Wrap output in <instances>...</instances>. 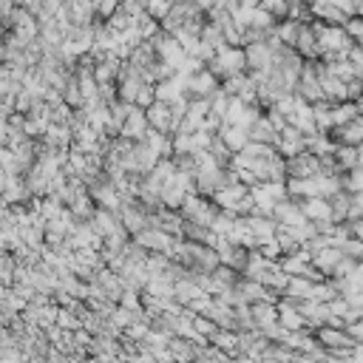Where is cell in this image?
Masks as SVG:
<instances>
[{
    "label": "cell",
    "instance_id": "6da1fadb",
    "mask_svg": "<svg viewBox=\"0 0 363 363\" xmlns=\"http://www.w3.org/2000/svg\"><path fill=\"white\" fill-rule=\"evenodd\" d=\"M219 204L204 196H187L185 207H182V219L190 225H202V227H213V222L219 219Z\"/></svg>",
    "mask_w": 363,
    "mask_h": 363
},
{
    "label": "cell",
    "instance_id": "7a4b0ae2",
    "mask_svg": "<svg viewBox=\"0 0 363 363\" xmlns=\"http://www.w3.org/2000/svg\"><path fill=\"white\" fill-rule=\"evenodd\" d=\"M219 88H222V80L207 68L199 71L196 77H187V97L190 100H210Z\"/></svg>",
    "mask_w": 363,
    "mask_h": 363
},
{
    "label": "cell",
    "instance_id": "3957f363",
    "mask_svg": "<svg viewBox=\"0 0 363 363\" xmlns=\"http://www.w3.org/2000/svg\"><path fill=\"white\" fill-rule=\"evenodd\" d=\"M324 171H321V159L315 157V154H301V157H296V159H286V176L289 179H315V176H321Z\"/></svg>",
    "mask_w": 363,
    "mask_h": 363
},
{
    "label": "cell",
    "instance_id": "277c9868",
    "mask_svg": "<svg viewBox=\"0 0 363 363\" xmlns=\"http://www.w3.org/2000/svg\"><path fill=\"white\" fill-rule=\"evenodd\" d=\"M275 151H278L284 159H296V157L307 154V136H304L298 128H293V125H289V128H286V131L278 136Z\"/></svg>",
    "mask_w": 363,
    "mask_h": 363
},
{
    "label": "cell",
    "instance_id": "5b68a950",
    "mask_svg": "<svg viewBox=\"0 0 363 363\" xmlns=\"http://www.w3.org/2000/svg\"><path fill=\"white\" fill-rule=\"evenodd\" d=\"M119 219H122V227H125L131 236H139L142 230H148V227H151V216L142 210V204H139V202L125 204V207H122V213H119Z\"/></svg>",
    "mask_w": 363,
    "mask_h": 363
},
{
    "label": "cell",
    "instance_id": "8992f818",
    "mask_svg": "<svg viewBox=\"0 0 363 363\" xmlns=\"http://www.w3.org/2000/svg\"><path fill=\"white\" fill-rule=\"evenodd\" d=\"M65 9H68V20L74 23L77 29H88V26H97L100 23L97 4H86V0H68Z\"/></svg>",
    "mask_w": 363,
    "mask_h": 363
},
{
    "label": "cell",
    "instance_id": "52a82bcc",
    "mask_svg": "<svg viewBox=\"0 0 363 363\" xmlns=\"http://www.w3.org/2000/svg\"><path fill=\"white\" fill-rule=\"evenodd\" d=\"M133 242L142 247V250H148V253H165L173 247L176 239H171L168 233H162L159 227H148V230H142L139 236H133Z\"/></svg>",
    "mask_w": 363,
    "mask_h": 363
},
{
    "label": "cell",
    "instance_id": "ba28073f",
    "mask_svg": "<svg viewBox=\"0 0 363 363\" xmlns=\"http://www.w3.org/2000/svg\"><path fill=\"white\" fill-rule=\"evenodd\" d=\"M272 219H275L278 225H284V227H304V225H310L307 216H304V210H301V202H293V199L281 202V204L275 207V213H272Z\"/></svg>",
    "mask_w": 363,
    "mask_h": 363
},
{
    "label": "cell",
    "instance_id": "9c48e42d",
    "mask_svg": "<svg viewBox=\"0 0 363 363\" xmlns=\"http://www.w3.org/2000/svg\"><path fill=\"white\" fill-rule=\"evenodd\" d=\"M315 338H318V343H321L326 352H332V349H355V346H357V341H352V335H349L346 329L321 326V329L315 332Z\"/></svg>",
    "mask_w": 363,
    "mask_h": 363
},
{
    "label": "cell",
    "instance_id": "30bf717a",
    "mask_svg": "<svg viewBox=\"0 0 363 363\" xmlns=\"http://www.w3.org/2000/svg\"><path fill=\"white\" fill-rule=\"evenodd\" d=\"M247 196H250V187L239 182V185H227V187H222L219 193L213 196V202L219 204V210H227V213H233V210H236V207H239V204H242Z\"/></svg>",
    "mask_w": 363,
    "mask_h": 363
},
{
    "label": "cell",
    "instance_id": "8fae6325",
    "mask_svg": "<svg viewBox=\"0 0 363 363\" xmlns=\"http://www.w3.org/2000/svg\"><path fill=\"white\" fill-rule=\"evenodd\" d=\"M278 324L286 329V332H301V329H307V321H304V315L298 312V307H296V301H286V298H281V304H278Z\"/></svg>",
    "mask_w": 363,
    "mask_h": 363
},
{
    "label": "cell",
    "instance_id": "7c38bea8",
    "mask_svg": "<svg viewBox=\"0 0 363 363\" xmlns=\"http://www.w3.org/2000/svg\"><path fill=\"white\" fill-rule=\"evenodd\" d=\"M301 210L307 216V222H312V225L332 222V202L329 199H301Z\"/></svg>",
    "mask_w": 363,
    "mask_h": 363
},
{
    "label": "cell",
    "instance_id": "4fadbf2b",
    "mask_svg": "<svg viewBox=\"0 0 363 363\" xmlns=\"http://www.w3.org/2000/svg\"><path fill=\"white\" fill-rule=\"evenodd\" d=\"M145 114H148V122H151V128H154V131L173 136V111H171V105H165V103H154Z\"/></svg>",
    "mask_w": 363,
    "mask_h": 363
},
{
    "label": "cell",
    "instance_id": "5bb4252c",
    "mask_svg": "<svg viewBox=\"0 0 363 363\" xmlns=\"http://www.w3.org/2000/svg\"><path fill=\"white\" fill-rule=\"evenodd\" d=\"M247 51V65L250 71H270L272 68V46L270 43H253L244 48Z\"/></svg>",
    "mask_w": 363,
    "mask_h": 363
},
{
    "label": "cell",
    "instance_id": "9a60e30c",
    "mask_svg": "<svg viewBox=\"0 0 363 363\" xmlns=\"http://www.w3.org/2000/svg\"><path fill=\"white\" fill-rule=\"evenodd\" d=\"M219 136L225 139V145L230 148V154H233V157L244 154V151H247V145H250V131H244V128H236V125H222Z\"/></svg>",
    "mask_w": 363,
    "mask_h": 363
},
{
    "label": "cell",
    "instance_id": "2e32d148",
    "mask_svg": "<svg viewBox=\"0 0 363 363\" xmlns=\"http://www.w3.org/2000/svg\"><path fill=\"white\" fill-rule=\"evenodd\" d=\"M91 227L97 230V236L108 239V236H114V233L122 227V219H119V213H111V210H103V207H97L94 219H91Z\"/></svg>",
    "mask_w": 363,
    "mask_h": 363
},
{
    "label": "cell",
    "instance_id": "e0dca14e",
    "mask_svg": "<svg viewBox=\"0 0 363 363\" xmlns=\"http://www.w3.org/2000/svg\"><path fill=\"white\" fill-rule=\"evenodd\" d=\"M310 9H312V18L326 23V26H343L346 29V23H349V18L341 12L338 4H310Z\"/></svg>",
    "mask_w": 363,
    "mask_h": 363
},
{
    "label": "cell",
    "instance_id": "ac0fdd59",
    "mask_svg": "<svg viewBox=\"0 0 363 363\" xmlns=\"http://www.w3.org/2000/svg\"><path fill=\"white\" fill-rule=\"evenodd\" d=\"M289 125L293 128H298L304 136H312V133H321L318 131V122H315V111H312V105L310 103H298V111H296V117L289 119Z\"/></svg>",
    "mask_w": 363,
    "mask_h": 363
},
{
    "label": "cell",
    "instance_id": "d6986e66",
    "mask_svg": "<svg viewBox=\"0 0 363 363\" xmlns=\"http://www.w3.org/2000/svg\"><path fill=\"white\" fill-rule=\"evenodd\" d=\"M168 352H171V357L176 363H196L199 355H202V346H196L193 341H185V338H173Z\"/></svg>",
    "mask_w": 363,
    "mask_h": 363
},
{
    "label": "cell",
    "instance_id": "ffe728a7",
    "mask_svg": "<svg viewBox=\"0 0 363 363\" xmlns=\"http://www.w3.org/2000/svg\"><path fill=\"white\" fill-rule=\"evenodd\" d=\"M145 145H148V148L159 157V162L173 159V136L159 133V131H154V128H151V133H148V139H145Z\"/></svg>",
    "mask_w": 363,
    "mask_h": 363
},
{
    "label": "cell",
    "instance_id": "44dd1931",
    "mask_svg": "<svg viewBox=\"0 0 363 363\" xmlns=\"http://www.w3.org/2000/svg\"><path fill=\"white\" fill-rule=\"evenodd\" d=\"M253 318H256V326L258 332H267V329H275L278 326V307L272 304H253Z\"/></svg>",
    "mask_w": 363,
    "mask_h": 363
},
{
    "label": "cell",
    "instance_id": "7402d4cb",
    "mask_svg": "<svg viewBox=\"0 0 363 363\" xmlns=\"http://www.w3.org/2000/svg\"><path fill=\"white\" fill-rule=\"evenodd\" d=\"M278 131L270 125V119L267 117H261L253 128H250V142H258V145H272V148H275V145H278Z\"/></svg>",
    "mask_w": 363,
    "mask_h": 363
},
{
    "label": "cell",
    "instance_id": "603a6c76",
    "mask_svg": "<svg viewBox=\"0 0 363 363\" xmlns=\"http://www.w3.org/2000/svg\"><path fill=\"white\" fill-rule=\"evenodd\" d=\"M202 296H207V293H204V289H202L196 281H190V278L176 281V301H179L182 307H190V304L199 301Z\"/></svg>",
    "mask_w": 363,
    "mask_h": 363
},
{
    "label": "cell",
    "instance_id": "cb8c5ba5",
    "mask_svg": "<svg viewBox=\"0 0 363 363\" xmlns=\"http://www.w3.org/2000/svg\"><path fill=\"white\" fill-rule=\"evenodd\" d=\"M346 256H343V250H338V247H329V250H324L321 256H315L312 258V264L326 275V278H332V272H335V267L343 261Z\"/></svg>",
    "mask_w": 363,
    "mask_h": 363
},
{
    "label": "cell",
    "instance_id": "d4e9b609",
    "mask_svg": "<svg viewBox=\"0 0 363 363\" xmlns=\"http://www.w3.org/2000/svg\"><path fill=\"white\" fill-rule=\"evenodd\" d=\"M329 202H332V222L335 225H346L349 222V210H352V193L349 190H341Z\"/></svg>",
    "mask_w": 363,
    "mask_h": 363
},
{
    "label": "cell",
    "instance_id": "484cf974",
    "mask_svg": "<svg viewBox=\"0 0 363 363\" xmlns=\"http://www.w3.org/2000/svg\"><path fill=\"white\" fill-rule=\"evenodd\" d=\"M275 37L281 40V46L296 48V46H298V37H301V23H296V20L278 23V26H275Z\"/></svg>",
    "mask_w": 363,
    "mask_h": 363
},
{
    "label": "cell",
    "instance_id": "4316f807",
    "mask_svg": "<svg viewBox=\"0 0 363 363\" xmlns=\"http://www.w3.org/2000/svg\"><path fill=\"white\" fill-rule=\"evenodd\" d=\"M335 159H338L343 173H352L355 168H360V148H346V145H338Z\"/></svg>",
    "mask_w": 363,
    "mask_h": 363
},
{
    "label": "cell",
    "instance_id": "83f0119b",
    "mask_svg": "<svg viewBox=\"0 0 363 363\" xmlns=\"http://www.w3.org/2000/svg\"><path fill=\"white\" fill-rule=\"evenodd\" d=\"M230 103H233V97L225 91V88H219L213 97H210V114H216V117H227V111H230Z\"/></svg>",
    "mask_w": 363,
    "mask_h": 363
},
{
    "label": "cell",
    "instance_id": "f1b7e54d",
    "mask_svg": "<svg viewBox=\"0 0 363 363\" xmlns=\"http://www.w3.org/2000/svg\"><path fill=\"white\" fill-rule=\"evenodd\" d=\"M145 12H148L151 20L157 23H165L168 15L173 12V4H168V0H154V4H145Z\"/></svg>",
    "mask_w": 363,
    "mask_h": 363
},
{
    "label": "cell",
    "instance_id": "f546056e",
    "mask_svg": "<svg viewBox=\"0 0 363 363\" xmlns=\"http://www.w3.org/2000/svg\"><path fill=\"white\" fill-rule=\"evenodd\" d=\"M57 326H60L62 332H80V329H83V318H80V315H74L71 310H60V315H57Z\"/></svg>",
    "mask_w": 363,
    "mask_h": 363
},
{
    "label": "cell",
    "instance_id": "4dcf8cb0",
    "mask_svg": "<svg viewBox=\"0 0 363 363\" xmlns=\"http://www.w3.org/2000/svg\"><path fill=\"white\" fill-rule=\"evenodd\" d=\"M261 9H264L267 15H272L278 23L289 20V6H286V4H281V0H264V4H261Z\"/></svg>",
    "mask_w": 363,
    "mask_h": 363
},
{
    "label": "cell",
    "instance_id": "1f68e13d",
    "mask_svg": "<svg viewBox=\"0 0 363 363\" xmlns=\"http://www.w3.org/2000/svg\"><path fill=\"white\" fill-rule=\"evenodd\" d=\"M119 307H122V310H131V312H145V307H142V293H136V289H125Z\"/></svg>",
    "mask_w": 363,
    "mask_h": 363
},
{
    "label": "cell",
    "instance_id": "d6a6232c",
    "mask_svg": "<svg viewBox=\"0 0 363 363\" xmlns=\"http://www.w3.org/2000/svg\"><path fill=\"white\" fill-rule=\"evenodd\" d=\"M154 103H157V86H148V83H145L142 91H139V97H136V108L148 111Z\"/></svg>",
    "mask_w": 363,
    "mask_h": 363
},
{
    "label": "cell",
    "instance_id": "836d02e7",
    "mask_svg": "<svg viewBox=\"0 0 363 363\" xmlns=\"http://www.w3.org/2000/svg\"><path fill=\"white\" fill-rule=\"evenodd\" d=\"M193 324H196V332H199L204 341H210L216 332H219V326H216V324H213L207 315H196V318H193Z\"/></svg>",
    "mask_w": 363,
    "mask_h": 363
},
{
    "label": "cell",
    "instance_id": "e575fe53",
    "mask_svg": "<svg viewBox=\"0 0 363 363\" xmlns=\"http://www.w3.org/2000/svg\"><path fill=\"white\" fill-rule=\"evenodd\" d=\"M346 60H349V65L355 68V77H357V80H363V48H360V46H355V48L349 51V57H346Z\"/></svg>",
    "mask_w": 363,
    "mask_h": 363
},
{
    "label": "cell",
    "instance_id": "d590c367",
    "mask_svg": "<svg viewBox=\"0 0 363 363\" xmlns=\"http://www.w3.org/2000/svg\"><path fill=\"white\" fill-rule=\"evenodd\" d=\"M346 34L360 46V43H363V18H352V20L346 23Z\"/></svg>",
    "mask_w": 363,
    "mask_h": 363
},
{
    "label": "cell",
    "instance_id": "8d00e7d4",
    "mask_svg": "<svg viewBox=\"0 0 363 363\" xmlns=\"http://www.w3.org/2000/svg\"><path fill=\"white\" fill-rule=\"evenodd\" d=\"M349 225H352V222H349ZM352 236H355L357 242H363V222H355V225H352Z\"/></svg>",
    "mask_w": 363,
    "mask_h": 363
}]
</instances>
